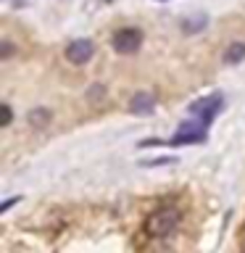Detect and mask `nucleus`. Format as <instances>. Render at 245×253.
<instances>
[{
	"label": "nucleus",
	"instance_id": "39448f33",
	"mask_svg": "<svg viewBox=\"0 0 245 253\" xmlns=\"http://www.w3.org/2000/svg\"><path fill=\"white\" fill-rule=\"evenodd\" d=\"M153 108H156V98L150 92H137L132 98V103H129V111H132V114H137V116L153 114Z\"/></svg>",
	"mask_w": 245,
	"mask_h": 253
},
{
	"label": "nucleus",
	"instance_id": "f03ea898",
	"mask_svg": "<svg viewBox=\"0 0 245 253\" xmlns=\"http://www.w3.org/2000/svg\"><path fill=\"white\" fill-rule=\"evenodd\" d=\"M111 45H114L116 53H134V50H140V45H142V32L134 29V27H124V29L114 32Z\"/></svg>",
	"mask_w": 245,
	"mask_h": 253
},
{
	"label": "nucleus",
	"instance_id": "9d476101",
	"mask_svg": "<svg viewBox=\"0 0 245 253\" xmlns=\"http://www.w3.org/2000/svg\"><path fill=\"white\" fill-rule=\"evenodd\" d=\"M177 158H153V161H145V166H166V164H174Z\"/></svg>",
	"mask_w": 245,
	"mask_h": 253
},
{
	"label": "nucleus",
	"instance_id": "6e6552de",
	"mask_svg": "<svg viewBox=\"0 0 245 253\" xmlns=\"http://www.w3.org/2000/svg\"><path fill=\"white\" fill-rule=\"evenodd\" d=\"M182 29H185L187 35H195V32L205 29V16H193V19H185V24H182Z\"/></svg>",
	"mask_w": 245,
	"mask_h": 253
},
{
	"label": "nucleus",
	"instance_id": "20e7f679",
	"mask_svg": "<svg viewBox=\"0 0 245 253\" xmlns=\"http://www.w3.org/2000/svg\"><path fill=\"white\" fill-rule=\"evenodd\" d=\"M92 53H95V45L90 40H74V42H69V47H66L69 63H77V66H82V63L90 61Z\"/></svg>",
	"mask_w": 245,
	"mask_h": 253
},
{
	"label": "nucleus",
	"instance_id": "f257e3e1",
	"mask_svg": "<svg viewBox=\"0 0 245 253\" xmlns=\"http://www.w3.org/2000/svg\"><path fill=\"white\" fill-rule=\"evenodd\" d=\"M179 224H182L179 209L166 206V209H158V211H153L145 219V232L150 237H169V235H174L179 229Z\"/></svg>",
	"mask_w": 245,
	"mask_h": 253
},
{
	"label": "nucleus",
	"instance_id": "9b49d317",
	"mask_svg": "<svg viewBox=\"0 0 245 253\" xmlns=\"http://www.w3.org/2000/svg\"><path fill=\"white\" fill-rule=\"evenodd\" d=\"M11 53H13V42H8V40H5V42H3V50H0V58H8Z\"/></svg>",
	"mask_w": 245,
	"mask_h": 253
},
{
	"label": "nucleus",
	"instance_id": "423d86ee",
	"mask_svg": "<svg viewBox=\"0 0 245 253\" xmlns=\"http://www.w3.org/2000/svg\"><path fill=\"white\" fill-rule=\"evenodd\" d=\"M245 58V42H232L224 50V63L227 66H235V63H240Z\"/></svg>",
	"mask_w": 245,
	"mask_h": 253
},
{
	"label": "nucleus",
	"instance_id": "ddd939ff",
	"mask_svg": "<svg viewBox=\"0 0 245 253\" xmlns=\"http://www.w3.org/2000/svg\"><path fill=\"white\" fill-rule=\"evenodd\" d=\"M158 3H163V0H158Z\"/></svg>",
	"mask_w": 245,
	"mask_h": 253
},
{
	"label": "nucleus",
	"instance_id": "f8f14e48",
	"mask_svg": "<svg viewBox=\"0 0 245 253\" xmlns=\"http://www.w3.org/2000/svg\"><path fill=\"white\" fill-rule=\"evenodd\" d=\"M21 201V198H8V201L3 203V206H0V213H5L8 209H11V206H16V203H19Z\"/></svg>",
	"mask_w": 245,
	"mask_h": 253
},
{
	"label": "nucleus",
	"instance_id": "7ed1b4c3",
	"mask_svg": "<svg viewBox=\"0 0 245 253\" xmlns=\"http://www.w3.org/2000/svg\"><path fill=\"white\" fill-rule=\"evenodd\" d=\"M221 95L219 92H213V95H208V98H203V100H195L193 106H190V116L193 119H201L203 124H211L213 122V116L221 111Z\"/></svg>",
	"mask_w": 245,
	"mask_h": 253
},
{
	"label": "nucleus",
	"instance_id": "0eeeda50",
	"mask_svg": "<svg viewBox=\"0 0 245 253\" xmlns=\"http://www.w3.org/2000/svg\"><path fill=\"white\" fill-rule=\"evenodd\" d=\"M47 122H50V111H45V108H35L29 114V124L37 126V129H40V126H45Z\"/></svg>",
	"mask_w": 245,
	"mask_h": 253
},
{
	"label": "nucleus",
	"instance_id": "1a4fd4ad",
	"mask_svg": "<svg viewBox=\"0 0 245 253\" xmlns=\"http://www.w3.org/2000/svg\"><path fill=\"white\" fill-rule=\"evenodd\" d=\"M0 111H3V126H8V124H11V119H13V111H11V106H8V103H3V106H0Z\"/></svg>",
	"mask_w": 245,
	"mask_h": 253
}]
</instances>
